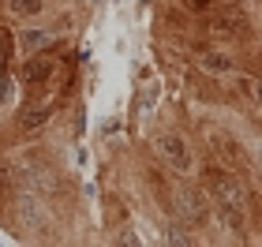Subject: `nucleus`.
<instances>
[{"instance_id": "nucleus-1", "label": "nucleus", "mask_w": 262, "mask_h": 247, "mask_svg": "<svg viewBox=\"0 0 262 247\" xmlns=\"http://www.w3.org/2000/svg\"><path fill=\"white\" fill-rule=\"evenodd\" d=\"M206 191L213 195V203L229 214H240L247 206V187L236 172H225V169H210L206 172Z\"/></svg>"}, {"instance_id": "nucleus-2", "label": "nucleus", "mask_w": 262, "mask_h": 247, "mask_svg": "<svg viewBox=\"0 0 262 247\" xmlns=\"http://www.w3.org/2000/svg\"><path fill=\"white\" fill-rule=\"evenodd\" d=\"M158 154L165 158V165L169 169H176L180 176H191L195 172V158H191V146L184 143V135H176V131H165V135H158Z\"/></svg>"}, {"instance_id": "nucleus-3", "label": "nucleus", "mask_w": 262, "mask_h": 247, "mask_svg": "<svg viewBox=\"0 0 262 247\" xmlns=\"http://www.w3.org/2000/svg\"><path fill=\"white\" fill-rule=\"evenodd\" d=\"M199 64H202V72H210V75H232L236 72V60L225 49H202Z\"/></svg>"}, {"instance_id": "nucleus-4", "label": "nucleus", "mask_w": 262, "mask_h": 247, "mask_svg": "<svg viewBox=\"0 0 262 247\" xmlns=\"http://www.w3.org/2000/svg\"><path fill=\"white\" fill-rule=\"evenodd\" d=\"M53 41H56V34H49V30H27L19 38V49L23 53H41V49H49Z\"/></svg>"}, {"instance_id": "nucleus-5", "label": "nucleus", "mask_w": 262, "mask_h": 247, "mask_svg": "<svg viewBox=\"0 0 262 247\" xmlns=\"http://www.w3.org/2000/svg\"><path fill=\"white\" fill-rule=\"evenodd\" d=\"M180 210L191 221H202L206 217V206H202V191H195V187H184L180 191Z\"/></svg>"}, {"instance_id": "nucleus-6", "label": "nucleus", "mask_w": 262, "mask_h": 247, "mask_svg": "<svg viewBox=\"0 0 262 247\" xmlns=\"http://www.w3.org/2000/svg\"><path fill=\"white\" fill-rule=\"evenodd\" d=\"M49 75H53L49 60H27V68H23V82H27V86H41Z\"/></svg>"}, {"instance_id": "nucleus-7", "label": "nucleus", "mask_w": 262, "mask_h": 247, "mask_svg": "<svg viewBox=\"0 0 262 247\" xmlns=\"http://www.w3.org/2000/svg\"><path fill=\"white\" fill-rule=\"evenodd\" d=\"M45 120H49V105H38V109H27L19 116V127L23 131H34V127H41Z\"/></svg>"}, {"instance_id": "nucleus-8", "label": "nucleus", "mask_w": 262, "mask_h": 247, "mask_svg": "<svg viewBox=\"0 0 262 247\" xmlns=\"http://www.w3.org/2000/svg\"><path fill=\"white\" fill-rule=\"evenodd\" d=\"M11 15H19V19H27V15H38V11L45 8V0H11Z\"/></svg>"}, {"instance_id": "nucleus-9", "label": "nucleus", "mask_w": 262, "mask_h": 247, "mask_svg": "<svg viewBox=\"0 0 262 247\" xmlns=\"http://www.w3.org/2000/svg\"><path fill=\"white\" fill-rule=\"evenodd\" d=\"M8 60H11V34L0 30V64H8Z\"/></svg>"}, {"instance_id": "nucleus-10", "label": "nucleus", "mask_w": 262, "mask_h": 247, "mask_svg": "<svg viewBox=\"0 0 262 247\" xmlns=\"http://www.w3.org/2000/svg\"><path fill=\"white\" fill-rule=\"evenodd\" d=\"M187 8H191V11H199V15H206V11H213L217 4H213V0H187Z\"/></svg>"}, {"instance_id": "nucleus-11", "label": "nucleus", "mask_w": 262, "mask_h": 247, "mask_svg": "<svg viewBox=\"0 0 262 247\" xmlns=\"http://www.w3.org/2000/svg\"><path fill=\"white\" fill-rule=\"evenodd\" d=\"M240 86H244L247 98H255V79H240Z\"/></svg>"}, {"instance_id": "nucleus-12", "label": "nucleus", "mask_w": 262, "mask_h": 247, "mask_svg": "<svg viewBox=\"0 0 262 247\" xmlns=\"http://www.w3.org/2000/svg\"><path fill=\"white\" fill-rule=\"evenodd\" d=\"M4 187H8V176H4V169H0V191H4Z\"/></svg>"}]
</instances>
